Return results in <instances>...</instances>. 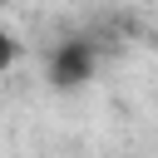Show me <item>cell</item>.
Returning <instances> with one entry per match:
<instances>
[{"instance_id":"obj_1","label":"cell","mask_w":158,"mask_h":158,"mask_svg":"<svg viewBox=\"0 0 158 158\" xmlns=\"http://www.w3.org/2000/svg\"><path fill=\"white\" fill-rule=\"evenodd\" d=\"M94 64H99V49H94V40H84V35L59 40V44L49 49V59H44L54 89H79V84H89V79H94Z\"/></svg>"}]
</instances>
